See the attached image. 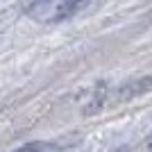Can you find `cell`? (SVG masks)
<instances>
[{"label":"cell","mask_w":152,"mask_h":152,"mask_svg":"<svg viewBox=\"0 0 152 152\" xmlns=\"http://www.w3.org/2000/svg\"><path fill=\"white\" fill-rule=\"evenodd\" d=\"M89 0H23V14L37 23H59L80 12Z\"/></svg>","instance_id":"1"},{"label":"cell","mask_w":152,"mask_h":152,"mask_svg":"<svg viewBox=\"0 0 152 152\" xmlns=\"http://www.w3.org/2000/svg\"><path fill=\"white\" fill-rule=\"evenodd\" d=\"M152 91V75L150 77H141L136 82H129V84H123L121 91H118V100H129V98H136V95H143Z\"/></svg>","instance_id":"2"},{"label":"cell","mask_w":152,"mask_h":152,"mask_svg":"<svg viewBox=\"0 0 152 152\" xmlns=\"http://www.w3.org/2000/svg\"><path fill=\"white\" fill-rule=\"evenodd\" d=\"M14 152H57L55 143H45V141H34V143H27V145L18 148Z\"/></svg>","instance_id":"3"},{"label":"cell","mask_w":152,"mask_h":152,"mask_svg":"<svg viewBox=\"0 0 152 152\" xmlns=\"http://www.w3.org/2000/svg\"><path fill=\"white\" fill-rule=\"evenodd\" d=\"M148 148H150V152H152V139H150V141H148Z\"/></svg>","instance_id":"4"}]
</instances>
